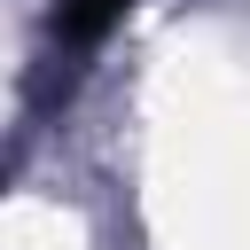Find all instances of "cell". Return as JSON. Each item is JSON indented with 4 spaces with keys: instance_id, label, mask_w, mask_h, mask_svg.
I'll return each instance as SVG.
<instances>
[{
    "instance_id": "6da1fadb",
    "label": "cell",
    "mask_w": 250,
    "mask_h": 250,
    "mask_svg": "<svg viewBox=\"0 0 250 250\" xmlns=\"http://www.w3.org/2000/svg\"><path fill=\"white\" fill-rule=\"evenodd\" d=\"M125 8H133V0H55V31H62V47L86 55V47L109 39V23H117Z\"/></svg>"
}]
</instances>
